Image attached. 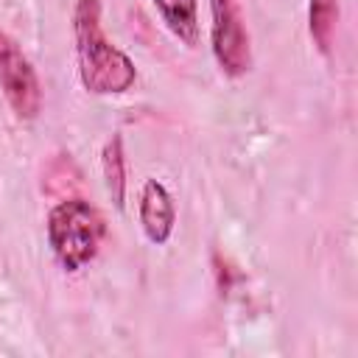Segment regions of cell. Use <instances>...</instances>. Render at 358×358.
<instances>
[{
  "label": "cell",
  "instance_id": "obj_1",
  "mask_svg": "<svg viewBox=\"0 0 358 358\" xmlns=\"http://www.w3.org/2000/svg\"><path fill=\"white\" fill-rule=\"evenodd\" d=\"M101 11V0L73 3V42L78 78L81 87L92 95H123L137 81V64L106 36Z\"/></svg>",
  "mask_w": 358,
  "mask_h": 358
},
{
  "label": "cell",
  "instance_id": "obj_2",
  "mask_svg": "<svg viewBox=\"0 0 358 358\" xmlns=\"http://www.w3.org/2000/svg\"><path fill=\"white\" fill-rule=\"evenodd\" d=\"M45 235L59 268L67 274H78L98 257L101 243L106 238V221L90 199L64 196L50 207Z\"/></svg>",
  "mask_w": 358,
  "mask_h": 358
},
{
  "label": "cell",
  "instance_id": "obj_3",
  "mask_svg": "<svg viewBox=\"0 0 358 358\" xmlns=\"http://www.w3.org/2000/svg\"><path fill=\"white\" fill-rule=\"evenodd\" d=\"M210 3V48L218 70L227 78H241L252 70L249 31L238 0H207Z\"/></svg>",
  "mask_w": 358,
  "mask_h": 358
},
{
  "label": "cell",
  "instance_id": "obj_4",
  "mask_svg": "<svg viewBox=\"0 0 358 358\" xmlns=\"http://www.w3.org/2000/svg\"><path fill=\"white\" fill-rule=\"evenodd\" d=\"M0 92L6 103L11 106L14 117L20 120H36L42 112V84L31 64V59L22 53L20 42L0 31Z\"/></svg>",
  "mask_w": 358,
  "mask_h": 358
},
{
  "label": "cell",
  "instance_id": "obj_5",
  "mask_svg": "<svg viewBox=\"0 0 358 358\" xmlns=\"http://www.w3.org/2000/svg\"><path fill=\"white\" fill-rule=\"evenodd\" d=\"M140 229L148 238V243L162 246L171 241L176 227V204L171 190L159 179H145L140 187V204H137Z\"/></svg>",
  "mask_w": 358,
  "mask_h": 358
},
{
  "label": "cell",
  "instance_id": "obj_6",
  "mask_svg": "<svg viewBox=\"0 0 358 358\" xmlns=\"http://www.w3.org/2000/svg\"><path fill=\"white\" fill-rule=\"evenodd\" d=\"M101 173L106 185V196L117 213L126 207V148H123V134H109L103 148H101Z\"/></svg>",
  "mask_w": 358,
  "mask_h": 358
},
{
  "label": "cell",
  "instance_id": "obj_7",
  "mask_svg": "<svg viewBox=\"0 0 358 358\" xmlns=\"http://www.w3.org/2000/svg\"><path fill=\"white\" fill-rule=\"evenodd\" d=\"M165 28L185 45H199V0H151Z\"/></svg>",
  "mask_w": 358,
  "mask_h": 358
},
{
  "label": "cell",
  "instance_id": "obj_8",
  "mask_svg": "<svg viewBox=\"0 0 358 358\" xmlns=\"http://www.w3.org/2000/svg\"><path fill=\"white\" fill-rule=\"evenodd\" d=\"M338 25V0H308V34L322 56L333 53Z\"/></svg>",
  "mask_w": 358,
  "mask_h": 358
}]
</instances>
